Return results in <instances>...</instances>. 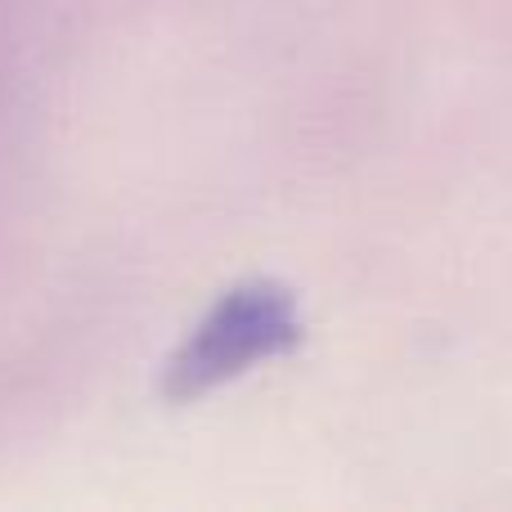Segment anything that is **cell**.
I'll use <instances>...</instances> for the list:
<instances>
[{"mask_svg":"<svg viewBox=\"0 0 512 512\" xmlns=\"http://www.w3.org/2000/svg\"><path fill=\"white\" fill-rule=\"evenodd\" d=\"M301 342V315L297 301L279 283H239L225 292L198 328L185 337L176 355L162 369V396L171 405H194L207 391L234 382L252 364L274 360Z\"/></svg>","mask_w":512,"mask_h":512,"instance_id":"obj_1","label":"cell"}]
</instances>
